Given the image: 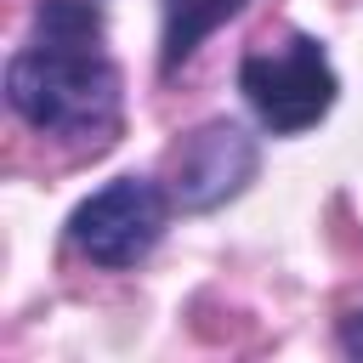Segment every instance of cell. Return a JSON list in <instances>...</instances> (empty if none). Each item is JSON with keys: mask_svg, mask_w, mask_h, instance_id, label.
Returning <instances> with one entry per match:
<instances>
[{"mask_svg": "<svg viewBox=\"0 0 363 363\" xmlns=\"http://www.w3.org/2000/svg\"><path fill=\"white\" fill-rule=\"evenodd\" d=\"M340 346H346L352 357H363V312H357V318H352V323L340 329Z\"/></svg>", "mask_w": 363, "mask_h": 363, "instance_id": "cell-6", "label": "cell"}, {"mask_svg": "<svg viewBox=\"0 0 363 363\" xmlns=\"http://www.w3.org/2000/svg\"><path fill=\"white\" fill-rule=\"evenodd\" d=\"M11 108L62 142H108L119 130V68L102 51V11L91 0H45L34 40L6 68Z\"/></svg>", "mask_w": 363, "mask_h": 363, "instance_id": "cell-1", "label": "cell"}, {"mask_svg": "<svg viewBox=\"0 0 363 363\" xmlns=\"http://www.w3.org/2000/svg\"><path fill=\"white\" fill-rule=\"evenodd\" d=\"M164 221H170L164 187L147 176H119L68 216V238L85 261L119 272V267H136L164 238Z\"/></svg>", "mask_w": 363, "mask_h": 363, "instance_id": "cell-3", "label": "cell"}, {"mask_svg": "<svg viewBox=\"0 0 363 363\" xmlns=\"http://www.w3.org/2000/svg\"><path fill=\"white\" fill-rule=\"evenodd\" d=\"M238 91L272 136H295V130H312L335 108L340 85H335V68H329L323 45L312 34H289L284 45L250 51L238 62Z\"/></svg>", "mask_w": 363, "mask_h": 363, "instance_id": "cell-2", "label": "cell"}, {"mask_svg": "<svg viewBox=\"0 0 363 363\" xmlns=\"http://www.w3.org/2000/svg\"><path fill=\"white\" fill-rule=\"evenodd\" d=\"M250 176H255V142L227 119L204 125L176 153V199H182V210H210V204L233 199Z\"/></svg>", "mask_w": 363, "mask_h": 363, "instance_id": "cell-4", "label": "cell"}, {"mask_svg": "<svg viewBox=\"0 0 363 363\" xmlns=\"http://www.w3.org/2000/svg\"><path fill=\"white\" fill-rule=\"evenodd\" d=\"M159 11H164L159 68H164V74H176V68L204 45V34H216L227 17H238V11H244V0H159Z\"/></svg>", "mask_w": 363, "mask_h": 363, "instance_id": "cell-5", "label": "cell"}]
</instances>
